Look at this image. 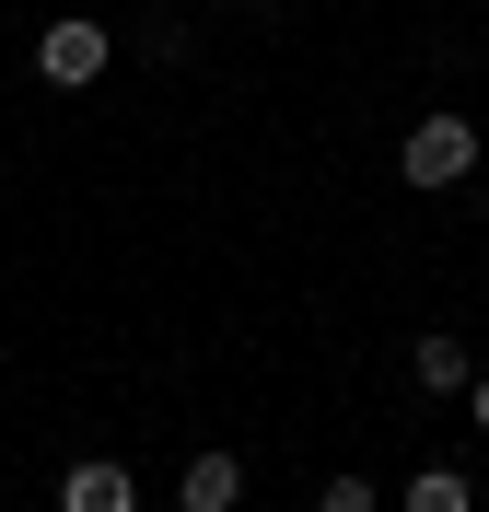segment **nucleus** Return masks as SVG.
<instances>
[{
	"label": "nucleus",
	"instance_id": "nucleus-3",
	"mask_svg": "<svg viewBox=\"0 0 489 512\" xmlns=\"http://www.w3.org/2000/svg\"><path fill=\"white\" fill-rule=\"evenodd\" d=\"M59 512H140V478L117 454H82V466H59Z\"/></svg>",
	"mask_w": 489,
	"mask_h": 512
},
{
	"label": "nucleus",
	"instance_id": "nucleus-5",
	"mask_svg": "<svg viewBox=\"0 0 489 512\" xmlns=\"http://www.w3.org/2000/svg\"><path fill=\"white\" fill-rule=\"evenodd\" d=\"M408 373H420L431 396H466V384H478V361H466V338H443V326H431L420 350H408Z\"/></svg>",
	"mask_w": 489,
	"mask_h": 512
},
{
	"label": "nucleus",
	"instance_id": "nucleus-4",
	"mask_svg": "<svg viewBox=\"0 0 489 512\" xmlns=\"http://www.w3.org/2000/svg\"><path fill=\"white\" fill-rule=\"evenodd\" d=\"M233 501H245V466H233L222 443H210V454H187V478H175V512H233Z\"/></svg>",
	"mask_w": 489,
	"mask_h": 512
},
{
	"label": "nucleus",
	"instance_id": "nucleus-1",
	"mask_svg": "<svg viewBox=\"0 0 489 512\" xmlns=\"http://www.w3.org/2000/svg\"><path fill=\"white\" fill-rule=\"evenodd\" d=\"M478 152H489V140H478V117H420L408 140H396V175L443 198V187H466V175H478Z\"/></svg>",
	"mask_w": 489,
	"mask_h": 512
},
{
	"label": "nucleus",
	"instance_id": "nucleus-8",
	"mask_svg": "<svg viewBox=\"0 0 489 512\" xmlns=\"http://www.w3.org/2000/svg\"><path fill=\"white\" fill-rule=\"evenodd\" d=\"M466 419H478V431H489V373H478V384H466Z\"/></svg>",
	"mask_w": 489,
	"mask_h": 512
},
{
	"label": "nucleus",
	"instance_id": "nucleus-7",
	"mask_svg": "<svg viewBox=\"0 0 489 512\" xmlns=\"http://www.w3.org/2000/svg\"><path fill=\"white\" fill-rule=\"evenodd\" d=\"M315 512H385V489H373V478H350V466H338V478L315 489Z\"/></svg>",
	"mask_w": 489,
	"mask_h": 512
},
{
	"label": "nucleus",
	"instance_id": "nucleus-6",
	"mask_svg": "<svg viewBox=\"0 0 489 512\" xmlns=\"http://www.w3.org/2000/svg\"><path fill=\"white\" fill-rule=\"evenodd\" d=\"M396 512H478V478H455V466H420V478H396Z\"/></svg>",
	"mask_w": 489,
	"mask_h": 512
},
{
	"label": "nucleus",
	"instance_id": "nucleus-2",
	"mask_svg": "<svg viewBox=\"0 0 489 512\" xmlns=\"http://www.w3.org/2000/svg\"><path fill=\"white\" fill-rule=\"evenodd\" d=\"M105 59H117V35H105V24H82V12H59V24L35 35V82H59V94L105 82Z\"/></svg>",
	"mask_w": 489,
	"mask_h": 512
}]
</instances>
